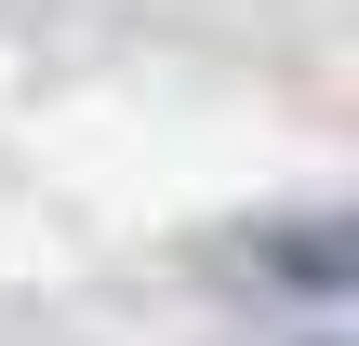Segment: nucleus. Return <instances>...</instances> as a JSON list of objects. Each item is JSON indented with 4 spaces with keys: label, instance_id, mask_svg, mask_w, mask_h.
Here are the masks:
<instances>
[{
    "label": "nucleus",
    "instance_id": "nucleus-1",
    "mask_svg": "<svg viewBox=\"0 0 359 346\" xmlns=\"http://www.w3.org/2000/svg\"><path fill=\"white\" fill-rule=\"evenodd\" d=\"M213 267H240V293H293V307H333L359 280V227L346 213H293V227H253V240H226Z\"/></svg>",
    "mask_w": 359,
    "mask_h": 346
}]
</instances>
